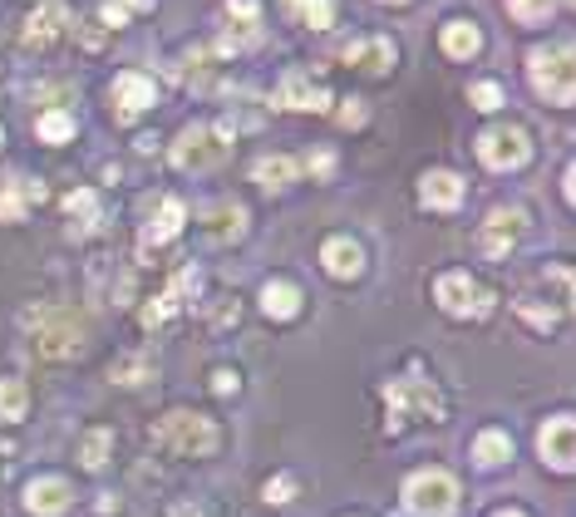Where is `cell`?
Listing matches in <instances>:
<instances>
[{
	"mask_svg": "<svg viewBox=\"0 0 576 517\" xmlns=\"http://www.w3.org/2000/svg\"><path fill=\"white\" fill-rule=\"evenodd\" d=\"M232 15L242 25H256V0H232Z\"/></svg>",
	"mask_w": 576,
	"mask_h": 517,
	"instance_id": "obj_32",
	"label": "cell"
},
{
	"mask_svg": "<svg viewBox=\"0 0 576 517\" xmlns=\"http://www.w3.org/2000/svg\"><path fill=\"white\" fill-rule=\"evenodd\" d=\"M286 11L310 30H325L335 21V0H286Z\"/></svg>",
	"mask_w": 576,
	"mask_h": 517,
	"instance_id": "obj_25",
	"label": "cell"
},
{
	"mask_svg": "<svg viewBox=\"0 0 576 517\" xmlns=\"http://www.w3.org/2000/svg\"><path fill=\"white\" fill-rule=\"evenodd\" d=\"M153 439H158L168 453H178V458H207V453L217 449V424L203 419V414L172 410V414H163V419H158Z\"/></svg>",
	"mask_w": 576,
	"mask_h": 517,
	"instance_id": "obj_2",
	"label": "cell"
},
{
	"mask_svg": "<svg viewBox=\"0 0 576 517\" xmlns=\"http://www.w3.org/2000/svg\"><path fill=\"white\" fill-rule=\"evenodd\" d=\"M124 5H133V11H149L153 0H124Z\"/></svg>",
	"mask_w": 576,
	"mask_h": 517,
	"instance_id": "obj_38",
	"label": "cell"
},
{
	"mask_svg": "<svg viewBox=\"0 0 576 517\" xmlns=\"http://www.w3.org/2000/svg\"><path fill=\"white\" fill-rule=\"evenodd\" d=\"M242 207H213V232H227V227H232V237L236 232H242Z\"/></svg>",
	"mask_w": 576,
	"mask_h": 517,
	"instance_id": "obj_30",
	"label": "cell"
},
{
	"mask_svg": "<svg viewBox=\"0 0 576 517\" xmlns=\"http://www.w3.org/2000/svg\"><path fill=\"white\" fill-rule=\"evenodd\" d=\"M419 197H424V207H438V212H453V207L463 203V178L459 172H424V183H419Z\"/></svg>",
	"mask_w": 576,
	"mask_h": 517,
	"instance_id": "obj_14",
	"label": "cell"
},
{
	"mask_svg": "<svg viewBox=\"0 0 576 517\" xmlns=\"http://www.w3.org/2000/svg\"><path fill=\"white\" fill-rule=\"evenodd\" d=\"M527 75H533V89H537V94H547L552 104H572V99H576L572 44H552V50H533V54H527Z\"/></svg>",
	"mask_w": 576,
	"mask_h": 517,
	"instance_id": "obj_3",
	"label": "cell"
},
{
	"mask_svg": "<svg viewBox=\"0 0 576 517\" xmlns=\"http://www.w3.org/2000/svg\"><path fill=\"white\" fill-rule=\"evenodd\" d=\"M492 517H523V513H512V507H508V513H492Z\"/></svg>",
	"mask_w": 576,
	"mask_h": 517,
	"instance_id": "obj_39",
	"label": "cell"
},
{
	"mask_svg": "<svg viewBox=\"0 0 576 517\" xmlns=\"http://www.w3.org/2000/svg\"><path fill=\"white\" fill-rule=\"evenodd\" d=\"M192 286H197V271H178V281H172L168 292L158 296V306H149V311H143V321H149V325H163V321H168V315L182 306V296H188Z\"/></svg>",
	"mask_w": 576,
	"mask_h": 517,
	"instance_id": "obj_21",
	"label": "cell"
},
{
	"mask_svg": "<svg viewBox=\"0 0 576 517\" xmlns=\"http://www.w3.org/2000/svg\"><path fill=\"white\" fill-rule=\"evenodd\" d=\"M469 99H473V108H498V104H502V89L483 79V85H473V89H469Z\"/></svg>",
	"mask_w": 576,
	"mask_h": 517,
	"instance_id": "obj_31",
	"label": "cell"
},
{
	"mask_svg": "<svg viewBox=\"0 0 576 517\" xmlns=\"http://www.w3.org/2000/svg\"><path fill=\"white\" fill-rule=\"evenodd\" d=\"M277 99L286 108H300V114H320V108L331 104V89L320 85V79H310V75H286Z\"/></svg>",
	"mask_w": 576,
	"mask_h": 517,
	"instance_id": "obj_12",
	"label": "cell"
},
{
	"mask_svg": "<svg viewBox=\"0 0 576 517\" xmlns=\"http://www.w3.org/2000/svg\"><path fill=\"white\" fill-rule=\"evenodd\" d=\"M537 453H542V464H552L556 474H572V464H576V424H572V414H556V419L542 424V434H537Z\"/></svg>",
	"mask_w": 576,
	"mask_h": 517,
	"instance_id": "obj_8",
	"label": "cell"
},
{
	"mask_svg": "<svg viewBox=\"0 0 576 517\" xmlns=\"http://www.w3.org/2000/svg\"><path fill=\"white\" fill-rule=\"evenodd\" d=\"M296 172H300V163H296V158H286V153H271V158H261V163L252 168V178H256L261 188H267V193H281V188H286L291 178H296Z\"/></svg>",
	"mask_w": 576,
	"mask_h": 517,
	"instance_id": "obj_19",
	"label": "cell"
},
{
	"mask_svg": "<svg viewBox=\"0 0 576 517\" xmlns=\"http://www.w3.org/2000/svg\"><path fill=\"white\" fill-rule=\"evenodd\" d=\"M114 104H118V119H139L143 108L153 104V79H143V75H118L114 79Z\"/></svg>",
	"mask_w": 576,
	"mask_h": 517,
	"instance_id": "obj_15",
	"label": "cell"
},
{
	"mask_svg": "<svg viewBox=\"0 0 576 517\" xmlns=\"http://www.w3.org/2000/svg\"><path fill=\"white\" fill-rule=\"evenodd\" d=\"M405 507H409V517H453V507H459V483H453V474H444V468L414 474L405 483Z\"/></svg>",
	"mask_w": 576,
	"mask_h": 517,
	"instance_id": "obj_4",
	"label": "cell"
},
{
	"mask_svg": "<svg viewBox=\"0 0 576 517\" xmlns=\"http://www.w3.org/2000/svg\"><path fill=\"white\" fill-rule=\"evenodd\" d=\"M444 50L453 54V60H473V54L483 50V30L473 21H448L444 25Z\"/></svg>",
	"mask_w": 576,
	"mask_h": 517,
	"instance_id": "obj_20",
	"label": "cell"
},
{
	"mask_svg": "<svg viewBox=\"0 0 576 517\" xmlns=\"http://www.w3.org/2000/svg\"><path fill=\"white\" fill-rule=\"evenodd\" d=\"M364 119V108H355V99H350V108H341V124L350 129V124H360Z\"/></svg>",
	"mask_w": 576,
	"mask_h": 517,
	"instance_id": "obj_35",
	"label": "cell"
},
{
	"mask_svg": "<svg viewBox=\"0 0 576 517\" xmlns=\"http://www.w3.org/2000/svg\"><path fill=\"white\" fill-rule=\"evenodd\" d=\"M182 217H188V207H182L178 197H168V203H163V212H158V222L143 232V242H153V247H158V242H172L182 232Z\"/></svg>",
	"mask_w": 576,
	"mask_h": 517,
	"instance_id": "obj_23",
	"label": "cell"
},
{
	"mask_svg": "<svg viewBox=\"0 0 576 517\" xmlns=\"http://www.w3.org/2000/svg\"><path fill=\"white\" fill-rule=\"evenodd\" d=\"M384 410H389L384 429L399 434L414 419H428V424L444 419V395H438L428 379H389V385H384Z\"/></svg>",
	"mask_w": 576,
	"mask_h": 517,
	"instance_id": "obj_1",
	"label": "cell"
},
{
	"mask_svg": "<svg viewBox=\"0 0 576 517\" xmlns=\"http://www.w3.org/2000/svg\"><path fill=\"white\" fill-rule=\"evenodd\" d=\"M320 267L331 271V276H341V281H355L364 271V251H360V242H350V237H331L325 247H320Z\"/></svg>",
	"mask_w": 576,
	"mask_h": 517,
	"instance_id": "obj_13",
	"label": "cell"
},
{
	"mask_svg": "<svg viewBox=\"0 0 576 517\" xmlns=\"http://www.w3.org/2000/svg\"><path fill=\"white\" fill-rule=\"evenodd\" d=\"M0 139H5V133H0Z\"/></svg>",
	"mask_w": 576,
	"mask_h": 517,
	"instance_id": "obj_41",
	"label": "cell"
},
{
	"mask_svg": "<svg viewBox=\"0 0 576 517\" xmlns=\"http://www.w3.org/2000/svg\"><path fill=\"white\" fill-rule=\"evenodd\" d=\"M508 11H512V21L537 25V21H547V15L556 11V0H508Z\"/></svg>",
	"mask_w": 576,
	"mask_h": 517,
	"instance_id": "obj_29",
	"label": "cell"
},
{
	"mask_svg": "<svg viewBox=\"0 0 576 517\" xmlns=\"http://www.w3.org/2000/svg\"><path fill=\"white\" fill-rule=\"evenodd\" d=\"M434 301L444 306L448 315H459V321H469V315H488V296H483L478 281L463 276V271H448V276L434 281Z\"/></svg>",
	"mask_w": 576,
	"mask_h": 517,
	"instance_id": "obj_6",
	"label": "cell"
},
{
	"mask_svg": "<svg viewBox=\"0 0 576 517\" xmlns=\"http://www.w3.org/2000/svg\"><path fill=\"white\" fill-rule=\"evenodd\" d=\"M172 517H203V513H197V507H188V503H178V507H172Z\"/></svg>",
	"mask_w": 576,
	"mask_h": 517,
	"instance_id": "obj_37",
	"label": "cell"
},
{
	"mask_svg": "<svg viewBox=\"0 0 576 517\" xmlns=\"http://www.w3.org/2000/svg\"><path fill=\"white\" fill-rule=\"evenodd\" d=\"M222 158H227V129L192 124V129H182V139L172 143V168H182V172H207Z\"/></svg>",
	"mask_w": 576,
	"mask_h": 517,
	"instance_id": "obj_5",
	"label": "cell"
},
{
	"mask_svg": "<svg viewBox=\"0 0 576 517\" xmlns=\"http://www.w3.org/2000/svg\"><path fill=\"white\" fill-rule=\"evenodd\" d=\"M213 389H217V395H232V389H236V370H217Z\"/></svg>",
	"mask_w": 576,
	"mask_h": 517,
	"instance_id": "obj_33",
	"label": "cell"
},
{
	"mask_svg": "<svg viewBox=\"0 0 576 517\" xmlns=\"http://www.w3.org/2000/svg\"><path fill=\"white\" fill-rule=\"evenodd\" d=\"M291 488H296V483H291V478H277V483H267V497H271V503H291Z\"/></svg>",
	"mask_w": 576,
	"mask_h": 517,
	"instance_id": "obj_34",
	"label": "cell"
},
{
	"mask_svg": "<svg viewBox=\"0 0 576 517\" xmlns=\"http://www.w3.org/2000/svg\"><path fill=\"white\" fill-rule=\"evenodd\" d=\"M40 335H35V345H40V356L50 360H64L75 356L79 345H85V321H75V315H40Z\"/></svg>",
	"mask_w": 576,
	"mask_h": 517,
	"instance_id": "obj_10",
	"label": "cell"
},
{
	"mask_svg": "<svg viewBox=\"0 0 576 517\" xmlns=\"http://www.w3.org/2000/svg\"><path fill=\"white\" fill-rule=\"evenodd\" d=\"M30 410V389L25 379H0V424H21Z\"/></svg>",
	"mask_w": 576,
	"mask_h": 517,
	"instance_id": "obj_22",
	"label": "cell"
},
{
	"mask_svg": "<svg viewBox=\"0 0 576 517\" xmlns=\"http://www.w3.org/2000/svg\"><path fill=\"white\" fill-rule=\"evenodd\" d=\"M478 158L488 163V168H498V172H512V168H523V163L533 158V143H527L523 129H488L478 139Z\"/></svg>",
	"mask_w": 576,
	"mask_h": 517,
	"instance_id": "obj_7",
	"label": "cell"
},
{
	"mask_svg": "<svg viewBox=\"0 0 576 517\" xmlns=\"http://www.w3.org/2000/svg\"><path fill=\"white\" fill-rule=\"evenodd\" d=\"M473 458H478L483 468L508 464V458H512V439H508V434H498V429L478 434V443H473Z\"/></svg>",
	"mask_w": 576,
	"mask_h": 517,
	"instance_id": "obj_24",
	"label": "cell"
},
{
	"mask_svg": "<svg viewBox=\"0 0 576 517\" xmlns=\"http://www.w3.org/2000/svg\"><path fill=\"white\" fill-rule=\"evenodd\" d=\"M30 197H40V188H30V183H5L0 188V222H21Z\"/></svg>",
	"mask_w": 576,
	"mask_h": 517,
	"instance_id": "obj_26",
	"label": "cell"
},
{
	"mask_svg": "<svg viewBox=\"0 0 576 517\" xmlns=\"http://www.w3.org/2000/svg\"><path fill=\"white\" fill-rule=\"evenodd\" d=\"M389 5H405V0H389Z\"/></svg>",
	"mask_w": 576,
	"mask_h": 517,
	"instance_id": "obj_40",
	"label": "cell"
},
{
	"mask_svg": "<svg viewBox=\"0 0 576 517\" xmlns=\"http://www.w3.org/2000/svg\"><path fill=\"white\" fill-rule=\"evenodd\" d=\"M104 21L108 25H124V5H114V0H108V5H104Z\"/></svg>",
	"mask_w": 576,
	"mask_h": 517,
	"instance_id": "obj_36",
	"label": "cell"
},
{
	"mask_svg": "<svg viewBox=\"0 0 576 517\" xmlns=\"http://www.w3.org/2000/svg\"><path fill=\"white\" fill-rule=\"evenodd\" d=\"M69 503H75V488L64 483V478H35L25 488V507L35 517H60V513H69Z\"/></svg>",
	"mask_w": 576,
	"mask_h": 517,
	"instance_id": "obj_11",
	"label": "cell"
},
{
	"mask_svg": "<svg viewBox=\"0 0 576 517\" xmlns=\"http://www.w3.org/2000/svg\"><path fill=\"white\" fill-rule=\"evenodd\" d=\"M108 449H114V434H108V429H89L85 443H79V458H85V468H104Z\"/></svg>",
	"mask_w": 576,
	"mask_h": 517,
	"instance_id": "obj_27",
	"label": "cell"
},
{
	"mask_svg": "<svg viewBox=\"0 0 576 517\" xmlns=\"http://www.w3.org/2000/svg\"><path fill=\"white\" fill-rule=\"evenodd\" d=\"M341 60H345V65H360V69H374V75H380V69L395 65V44H389V40H355V44H345V50H341Z\"/></svg>",
	"mask_w": 576,
	"mask_h": 517,
	"instance_id": "obj_16",
	"label": "cell"
},
{
	"mask_svg": "<svg viewBox=\"0 0 576 517\" xmlns=\"http://www.w3.org/2000/svg\"><path fill=\"white\" fill-rule=\"evenodd\" d=\"M64 25H69V15H64V5H60V0H44L40 11L30 15V25H25V40H30V44H50L54 35L64 30Z\"/></svg>",
	"mask_w": 576,
	"mask_h": 517,
	"instance_id": "obj_17",
	"label": "cell"
},
{
	"mask_svg": "<svg viewBox=\"0 0 576 517\" xmlns=\"http://www.w3.org/2000/svg\"><path fill=\"white\" fill-rule=\"evenodd\" d=\"M40 139L44 143L75 139V114H64V108H50V114H40Z\"/></svg>",
	"mask_w": 576,
	"mask_h": 517,
	"instance_id": "obj_28",
	"label": "cell"
},
{
	"mask_svg": "<svg viewBox=\"0 0 576 517\" xmlns=\"http://www.w3.org/2000/svg\"><path fill=\"white\" fill-rule=\"evenodd\" d=\"M523 227H527V217L517 212V207H498V212L483 222V232H478V251H483V257H492V261H502L512 247H517Z\"/></svg>",
	"mask_w": 576,
	"mask_h": 517,
	"instance_id": "obj_9",
	"label": "cell"
},
{
	"mask_svg": "<svg viewBox=\"0 0 576 517\" xmlns=\"http://www.w3.org/2000/svg\"><path fill=\"white\" fill-rule=\"evenodd\" d=\"M261 311H267L271 321H291V315H300V292L291 286V281H267V292H261Z\"/></svg>",
	"mask_w": 576,
	"mask_h": 517,
	"instance_id": "obj_18",
	"label": "cell"
}]
</instances>
